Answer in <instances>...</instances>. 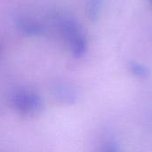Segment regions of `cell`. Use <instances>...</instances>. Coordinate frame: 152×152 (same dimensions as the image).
I'll return each instance as SVG.
<instances>
[{"mask_svg": "<svg viewBox=\"0 0 152 152\" xmlns=\"http://www.w3.org/2000/svg\"><path fill=\"white\" fill-rule=\"evenodd\" d=\"M150 1H151V4H152V0H150Z\"/></svg>", "mask_w": 152, "mask_h": 152, "instance_id": "obj_9", "label": "cell"}, {"mask_svg": "<svg viewBox=\"0 0 152 152\" xmlns=\"http://www.w3.org/2000/svg\"><path fill=\"white\" fill-rule=\"evenodd\" d=\"M0 53H1V46H0Z\"/></svg>", "mask_w": 152, "mask_h": 152, "instance_id": "obj_8", "label": "cell"}, {"mask_svg": "<svg viewBox=\"0 0 152 152\" xmlns=\"http://www.w3.org/2000/svg\"><path fill=\"white\" fill-rule=\"evenodd\" d=\"M17 27L20 32L28 36H40L45 32V28L40 22L30 18L19 19Z\"/></svg>", "mask_w": 152, "mask_h": 152, "instance_id": "obj_4", "label": "cell"}, {"mask_svg": "<svg viewBox=\"0 0 152 152\" xmlns=\"http://www.w3.org/2000/svg\"><path fill=\"white\" fill-rule=\"evenodd\" d=\"M13 109L22 116H34L41 111L43 101L41 96L32 89L16 90L12 96Z\"/></svg>", "mask_w": 152, "mask_h": 152, "instance_id": "obj_1", "label": "cell"}, {"mask_svg": "<svg viewBox=\"0 0 152 152\" xmlns=\"http://www.w3.org/2000/svg\"><path fill=\"white\" fill-rule=\"evenodd\" d=\"M97 152H119L117 145L113 142H104L98 150Z\"/></svg>", "mask_w": 152, "mask_h": 152, "instance_id": "obj_7", "label": "cell"}, {"mask_svg": "<svg viewBox=\"0 0 152 152\" xmlns=\"http://www.w3.org/2000/svg\"><path fill=\"white\" fill-rule=\"evenodd\" d=\"M130 69H131L132 72H133L134 75L138 76V77H146L149 75V70H148V69H147L145 66H143V65H142V64H140V63H136V62L131 63Z\"/></svg>", "mask_w": 152, "mask_h": 152, "instance_id": "obj_6", "label": "cell"}, {"mask_svg": "<svg viewBox=\"0 0 152 152\" xmlns=\"http://www.w3.org/2000/svg\"><path fill=\"white\" fill-rule=\"evenodd\" d=\"M60 29L61 35L63 36L69 45H71L74 41H76L78 37L84 35L77 23L70 19H65L61 20Z\"/></svg>", "mask_w": 152, "mask_h": 152, "instance_id": "obj_2", "label": "cell"}, {"mask_svg": "<svg viewBox=\"0 0 152 152\" xmlns=\"http://www.w3.org/2000/svg\"><path fill=\"white\" fill-rule=\"evenodd\" d=\"M102 0H88L86 4V15L91 21H96L99 19Z\"/></svg>", "mask_w": 152, "mask_h": 152, "instance_id": "obj_5", "label": "cell"}, {"mask_svg": "<svg viewBox=\"0 0 152 152\" xmlns=\"http://www.w3.org/2000/svg\"><path fill=\"white\" fill-rule=\"evenodd\" d=\"M53 96L57 102L63 104H72L77 99L75 89L67 84H58L53 88Z\"/></svg>", "mask_w": 152, "mask_h": 152, "instance_id": "obj_3", "label": "cell"}]
</instances>
